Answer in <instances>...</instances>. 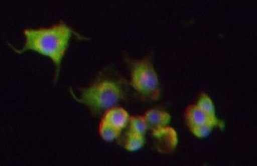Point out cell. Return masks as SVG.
<instances>
[{"label": "cell", "instance_id": "cell-6", "mask_svg": "<svg viewBox=\"0 0 257 166\" xmlns=\"http://www.w3.org/2000/svg\"><path fill=\"white\" fill-rule=\"evenodd\" d=\"M130 116L125 109L119 106L109 109L102 115L101 119L116 129L122 130L127 127Z\"/></svg>", "mask_w": 257, "mask_h": 166}, {"label": "cell", "instance_id": "cell-5", "mask_svg": "<svg viewBox=\"0 0 257 166\" xmlns=\"http://www.w3.org/2000/svg\"><path fill=\"white\" fill-rule=\"evenodd\" d=\"M184 117L188 128L204 124H212L220 129H223L225 127V123L223 120L218 118L211 117L196 104H190L187 106L185 110Z\"/></svg>", "mask_w": 257, "mask_h": 166}, {"label": "cell", "instance_id": "cell-7", "mask_svg": "<svg viewBox=\"0 0 257 166\" xmlns=\"http://www.w3.org/2000/svg\"><path fill=\"white\" fill-rule=\"evenodd\" d=\"M144 116L151 130L168 126L171 121L170 113L159 109H151Z\"/></svg>", "mask_w": 257, "mask_h": 166}, {"label": "cell", "instance_id": "cell-11", "mask_svg": "<svg viewBox=\"0 0 257 166\" xmlns=\"http://www.w3.org/2000/svg\"><path fill=\"white\" fill-rule=\"evenodd\" d=\"M196 105L211 117L218 118L216 117L215 104L208 94L204 92L200 94L197 98Z\"/></svg>", "mask_w": 257, "mask_h": 166}, {"label": "cell", "instance_id": "cell-4", "mask_svg": "<svg viewBox=\"0 0 257 166\" xmlns=\"http://www.w3.org/2000/svg\"><path fill=\"white\" fill-rule=\"evenodd\" d=\"M154 146L159 153L169 155L174 152L178 144V134L174 128L169 126L152 130Z\"/></svg>", "mask_w": 257, "mask_h": 166}, {"label": "cell", "instance_id": "cell-1", "mask_svg": "<svg viewBox=\"0 0 257 166\" xmlns=\"http://www.w3.org/2000/svg\"><path fill=\"white\" fill-rule=\"evenodd\" d=\"M23 34L25 42L21 49H17L11 43H8V46L18 54L32 51L49 58L55 68L54 84L58 81L62 63L72 37L81 40H88L63 21L47 27L25 28Z\"/></svg>", "mask_w": 257, "mask_h": 166}, {"label": "cell", "instance_id": "cell-2", "mask_svg": "<svg viewBox=\"0 0 257 166\" xmlns=\"http://www.w3.org/2000/svg\"><path fill=\"white\" fill-rule=\"evenodd\" d=\"M127 89L125 80L112 68L107 67L87 86L78 89V94L71 87L69 92L77 103L87 107L92 117H96L124 101Z\"/></svg>", "mask_w": 257, "mask_h": 166}, {"label": "cell", "instance_id": "cell-9", "mask_svg": "<svg viewBox=\"0 0 257 166\" xmlns=\"http://www.w3.org/2000/svg\"><path fill=\"white\" fill-rule=\"evenodd\" d=\"M97 129L100 137L107 143H111L118 139L122 133V130L116 129L102 119L100 120Z\"/></svg>", "mask_w": 257, "mask_h": 166}, {"label": "cell", "instance_id": "cell-8", "mask_svg": "<svg viewBox=\"0 0 257 166\" xmlns=\"http://www.w3.org/2000/svg\"><path fill=\"white\" fill-rule=\"evenodd\" d=\"M145 142V136L127 130L123 136L122 144L123 148L128 152H136L144 148Z\"/></svg>", "mask_w": 257, "mask_h": 166}, {"label": "cell", "instance_id": "cell-3", "mask_svg": "<svg viewBox=\"0 0 257 166\" xmlns=\"http://www.w3.org/2000/svg\"><path fill=\"white\" fill-rule=\"evenodd\" d=\"M130 72V85L139 98L145 102H156L160 99L161 88L159 75L151 57L133 59L125 57Z\"/></svg>", "mask_w": 257, "mask_h": 166}, {"label": "cell", "instance_id": "cell-10", "mask_svg": "<svg viewBox=\"0 0 257 166\" xmlns=\"http://www.w3.org/2000/svg\"><path fill=\"white\" fill-rule=\"evenodd\" d=\"M128 130L135 133L145 136L149 129L144 116L135 115L130 117L127 125Z\"/></svg>", "mask_w": 257, "mask_h": 166}, {"label": "cell", "instance_id": "cell-12", "mask_svg": "<svg viewBox=\"0 0 257 166\" xmlns=\"http://www.w3.org/2000/svg\"><path fill=\"white\" fill-rule=\"evenodd\" d=\"M212 124H204L199 126L189 128L190 131L195 137L199 139H204L208 137L212 132L213 128Z\"/></svg>", "mask_w": 257, "mask_h": 166}]
</instances>
